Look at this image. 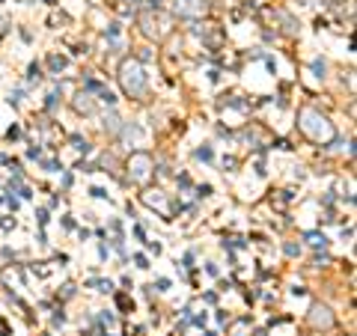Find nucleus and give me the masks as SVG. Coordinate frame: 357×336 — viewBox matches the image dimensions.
Masks as SVG:
<instances>
[{"mask_svg":"<svg viewBox=\"0 0 357 336\" xmlns=\"http://www.w3.org/2000/svg\"><path fill=\"white\" fill-rule=\"evenodd\" d=\"M197 158H199V161H211V149H208V146L197 149Z\"/></svg>","mask_w":357,"mask_h":336,"instance_id":"11","label":"nucleus"},{"mask_svg":"<svg viewBox=\"0 0 357 336\" xmlns=\"http://www.w3.org/2000/svg\"><path fill=\"white\" fill-rule=\"evenodd\" d=\"M199 9H206L199 0H182V6H176V13L182 15V18H191V15H197Z\"/></svg>","mask_w":357,"mask_h":336,"instance_id":"5","label":"nucleus"},{"mask_svg":"<svg viewBox=\"0 0 357 336\" xmlns=\"http://www.w3.org/2000/svg\"><path fill=\"white\" fill-rule=\"evenodd\" d=\"M307 241L316 244V247H325V244H328V238H325V235H319V232H307Z\"/></svg>","mask_w":357,"mask_h":336,"instance_id":"7","label":"nucleus"},{"mask_svg":"<svg viewBox=\"0 0 357 336\" xmlns=\"http://www.w3.org/2000/svg\"><path fill=\"white\" fill-rule=\"evenodd\" d=\"M75 110H77V114H93V110H96V105L93 102H89V96H77V102H75Z\"/></svg>","mask_w":357,"mask_h":336,"instance_id":"6","label":"nucleus"},{"mask_svg":"<svg viewBox=\"0 0 357 336\" xmlns=\"http://www.w3.org/2000/svg\"><path fill=\"white\" fill-rule=\"evenodd\" d=\"M119 84L126 89V96H131V98L146 93V75H143L137 60H126L119 66Z\"/></svg>","mask_w":357,"mask_h":336,"instance_id":"2","label":"nucleus"},{"mask_svg":"<svg viewBox=\"0 0 357 336\" xmlns=\"http://www.w3.org/2000/svg\"><path fill=\"white\" fill-rule=\"evenodd\" d=\"M298 125H301V131L307 134L310 140H316V143H328V140H333V122L325 116V114H319V110H312V107H304L298 114Z\"/></svg>","mask_w":357,"mask_h":336,"instance_id":"1","label":"nucleus"},{"mask_svg":"<svg viewBox=\"0 0 357 336\" xmlns=\"http://www.w3.org/2000/svg\"><path fill=\"white\" fill-rule=\"evenodd\" d=\"M286 253H289V256H298L301 247H298V244H286Z\"/></svg>","mask_w":357,"mask_h":336,"instance_id":"16","label":"nucleus"},{"mask_svg":"<svg viewBox=\"0 0 357 336\" xmlns=\"http://www.w3.org/2000/svg\"><path fill=\"white\" fill-rule=\"evenodd\" d=\"M89 194L98 197V199H105V197H107V190H102V188H93V190H89Z\"/></svg>","mask_w":357,"mask_h":336,"instance_id":"17","label":"nucleus"},{"mask_svg":"<svg viewBox=\"0 0 357 336\" xmlns=\"http://www.w3.org/2000/svg\"><path fill=\"white\" fill-rule=\"evenodd\" d=\"M149 170H152V158H149V155L146 152H134L131 161H128V173H131L134 182H143V178L149 176Z\"/></svg>","mask_w":357,"mask_h":336,"instance_id":"3","label":"nucleus"},{"mask_svg":"<svg viewBox=\"0 0 357 336\" xmlns=\"http://www.w3.org/2000/svg\"><path fill=\"white\" fill-rule=\"evenodd\" d=\"M98 292H114V283H110V280H98Z\"/></svg>","mask_w":357,"mask_h":336,"instance_id":"10","label":"nucleus"},{"mask_svg":"<svg viewBox=\"0 0 357 336\" xmlns=\"http://www.w3.org/2000/svg\"><path fill=\"white\" fill-rule=\"evenodd\" d=\"M27 77H30V81H39V77H42V69H39V66H36V63H33V66H30V75H27Z\"/></svg>","mask_w":357,"mask_h":336,"instance_id":"12","label":"nucleus"},{"mask_svg":"<svg viewBox=\"0 0 357 336\" xmlns=\"http://www.w3.org/2000/svg\"><path fill=\"white\" fill-rule=\"evenodd\" d=\"M134 262H137V268H149V262H146V256H143V253L134 256Z\"/></svg>","mask_w":357,"mask_h":336,"instance_id":"14","label":"nucleus"},{"mask_svg":"<svg viewBox=\"0 0 357 336\" xmlns=\"http://www.w3.org/2000/svg\"><path fill=\"white\" fill-rule=\"evenodd\" d=\"M310 321L316 324V328H331V324H333V312L325 304H316L310 310Z\"/></svg>","mask_w":357,"mask_h":336,"instance_id":"4","label":"nucleus"},{"mask_svg":"<svg viewBox=\"0 0 357 336\" xmlns=\"http://www.w3.org/2000/svg\"><path fill=\"white\" fill-rule=\"evenodd\" d=\"M312 69L319 72V77H325V63H321V60H316V63H312Z\"/></svg>","mask_w":357,"mask_h":336,"instance_id":"15","label":"nucleus"},{"mask_svg":"<svg viewBox=\"0 0 357 336\" xmlns=\"http://www.w3.org/2000/svg\"><path fill=\"white\" fill-rule=\"evenodd\" d=\"M48 66H51V72H60V69H66V60H63V57H57V54H54V57L48 60Z\"/></svg>","mask_w":357,"mask_h":336,"instance_id":"9","label":"nucleus"},{"mask_svg":"<svg viewBox=\"0 0 357 336\" xmlns=\"http://www.w3.org/2000/svg\"><path fill=\"white\" fill-rule=\"evenodd\" d=\"M102 102H105V105H116V96H114V93H107V89H105V93H102Z\"/></svg>","mask_w":357,"mask_h":336,"instance_id":"13","label":"nucleus"},{"mask_svg":"<svg viewBox=\"0 0 357 336\" xmlns=\"http://www.w3.org/2000/svg\"><path fill=\"white\" fill-rule=\"evenodd\" d=\"M0 336H9V324L6 321H0Z\"/></svg>","mask_w":357,"mask_h":336,"instance_id":"18","label":"nucleus"},{"mask_svg":"<svg viewBox=\"0 0 357 336\" xmlns=\"http://www.w3.org/2000/svg\"><path fill=\"white\" fill-rule=\"evenodd\" d=\"M116 304H119V310H126V312H134V304L128 300V295H116Z\"/></svg>","mask_w":357,"mask_h":336,"instance_id":"8","label":"nucleus"}]
</instances>
